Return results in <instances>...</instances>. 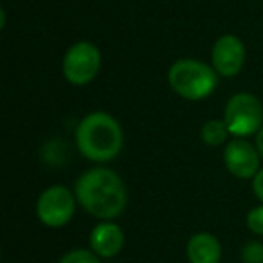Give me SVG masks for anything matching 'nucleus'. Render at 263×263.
I'll use <instances>...</instances> for the list:
<instances>
[{
    "mask_svg": "<svg viewBox=\"0 0 263 263\" xmlns=\"http://www.w3.org/2000/svg\"><path fill=\"white\" fill-rule=\"evenodd\" d=\"M124 236L119 226L103 222L96 226L90 233V247L101 258H112L123 249Z\"/></svg>",
    "mask_w": 263,
    "mask_h": 263,
    "instance_id": "obj_9",
    "label": "nucleus"
},
{
    "mask_svg": "<svg viewBox=\"0 0 263 263\" xmlns=\"http://www.w3.org/2000/svg\"><path fill=\"white\" fill-rule=\"evenodd\" d=\"M256 148H258L259 155L263 157V126H261V130L258 132V136H256Z\"/></svg>",
    "mask_w": 263,
    "mask_h": 263,
    "instance_id": "obj_16",
    "label": "nucleus"
},
{
    "mask_svg": "<svg viewBox=\"0 0 263 263\" xmlns=\"http://www.w3.org/2000/svg\"><path fill=\"white\" fill-rule=\"evenodd\" d=\"M252 190H254V195L263 202V170H259L256 173L254 180H252Z\"/></svg>",
    "mask_w": 263,
    "mask_h": 263,
    "instance_id": "obj_15",
    "label": "nucleus"
},
{
    "mask_svg": "<svg viewBox=\"0 0 263 263\" xmlns=\"http://www.w3.org/2000/svg\"><path fill=\"white\" fill-rule=\"evenodd\" d=\"M247 227L254 234H261L263 236V205L251 209L247 215Z\"/></svg>",
    "mask_w": 263,
    "mask_h": 263,
    "instance_id": "obj_14",
    "label": "nucleus"
},
{
    "mask_svg": "<svg viewBox=\"0 0 263 263\" xmlns=\"http://www.w3.org/2000/svg\"><path fill=\"white\" fill-rule=\"evenodd\" d=\"M222 245L211 233H197L187 241V259L190 263H220Z\"/></svg>",
    "mask_w": 263,
    "mask_h": 263,
    "instance_id": "obj_10",
    "label": "nucleus"
},
{
    "mask_svg": "<svg viewBox=\"0 0 263 263\" xmlns=\"http://www.w3.org/2000/svg\"><path fill=\"white\" fill-rule=\"evenodd\" d=\"M101 69V52L90 42H78L63 58V74L72 85H87Z\"/></svg>",
    "mask_w": 263,
    "mask_h": 263,
    "instance_id": "obj_5",
    "label": "nucleus"
},
{
    "mask_svg": "<svg viewBox=\"0 0 263 263\" xmlns=\"http://www.w3.org/2000/svg\"><path fill=\"white\" fill-rule=\"evenodd\" d=\"M76 209V197L65 186H51L40 195L36 215L47 227H62L70 222Z\"/></svg>",
    "mask_w": 263,
    "mask_h": 263,
    "instance_id": "obj_6",
    "label": "nucleus"
},
{
    "mask_svg": "<svg viewBox=\"0 0 263 263\" xmlns=\"http://www.w3.org/2000/svg\"><path fill=\"white\" fill-rule=\"evenodd\" d=\"M213 69L226 78L236 76L245 63V45L234 34H223L215 42L211 51Z\"/></svg>",
    "mask_w": 263,
    "mask_h": 263,
    "instance_id": "obj_7",
    "label": "nucleus"
},
{
    "mask_svg": "<svg viewBox=\"0 0 263 263\" xmlns=\"http://www.w3.org/2000/svg\"><path fill=\"white\" fill-rule=\"evenodd\" d=\"M60 263H99V259L94 252L87 251V249H76V251L67 252L60 259Z\"/></svg>",
    "mask_w": 263,
    "mask_h": 263,
    "instance_id": "obj_13",
    "label": "nucleus"
},
{
    "mask_svg": "<svg viewBox=\"0 0 263 263\" xmlns=\"http://www.w3.org/2000/svg\"><path fill=\"white\" fill-rule=\"evenodd\" d=\"M227 136H229V130H227L226 121L211 119L202 126L200 137L208 146H218V144L226 143Z\"/></svg>",
    "mask_w": 263,
    "mask_h": 263,
    "instance_id": "obj_11",
    "label": "nucleus"
},
{
    "mask_svg": "<svg viewBox=\"0 0 263 263\" xmlns=\"http://www.w3.org/2000/svg\"><path fill=\"white\" fill-rule=\"evenodd\" d=\"M223 162L238 179H254L259 168V152L247 141L234 139L223 150Z\"/></svg>",
    "mask_w": 263,
    "mask_h": 263,
    "instance_id": "obj_8",
    "label": "nucleus"
},
{
    "mask_svg": "<svg viewBox=\"0 0 263 263\" xmlns=\"http://www.w3.org/2000/svg\"><path fill=\"white\" fill-rule=\"evenodd\" d=\"M216 70L198 60L184 58L175 62L168 70V81L172 88L184 99L200 101L213 94L218 85Z\"/></svg>",
    "mask_w": 263,
    "mask_h": 263,
    "instance_id": "obj_3",
    "label": "nucleus"
},
{
    "mask_svg": "<svg viewBox=\"0 0 263 263\" xmlns=\"http://www.w3.org/2000/svg\"><path fill=\"white\" fill-rule=\"evenodd\" d=\"M76 144L81 155L90 161H112L123 148L121 124L106 112L88 114L78 124Z\"/></svg>",
    "mask_w": 263,
    "mask_h": 263,
    "instance_id": "obj_2",
    "label": "nucleus"
},
{
    "mask_svg": "<svg viewBox=\"0 0 263 263\" xmlns=\"http://www.w3.org/2000/svg\"><path fill=\"white\" fill-rule=\"evenodd\" d=\"M76 200L92 216L110 220L119 216L126 208V187L116 172L106 168H94L85 172L76 180Z\"/></svg>",
    "mask_w": 263,
    "mask_h": 263,
    "instance_id": "obj_1",
    "label": "nucleus"
},
{
    "mask_svg": "<svg viewBox=\"0 0 263 263\" xmlns=\"http://www.w3.org/2000/svg\"><path fill=\"white\" fill-rule=\"evenodd\" d=\"M241 261L243 263H263V243L249 241L241 249Z\"/></svg>",
    "mask_w": 263,
    "mask_h": 263,
    "instance_id": "obj_12",
    "label": "nucleus"
},
{
    "mask_svg": "<svg viewBox=\"0 0 263 263\" xmlns=\"http://www.w3.org/2000/svg\"><path fill=\"white\" fill-rule=\"evenodd\" d=\"M223 121H226L231 136L249 137L261 130L263 106L254 94L240 92L227 101Z\"/></svg>",
    "mask_w": 263,
    "mask_h": 263,
    "instance_id": "obj_4",
    "label": "nucleus"
}]
</instances>
